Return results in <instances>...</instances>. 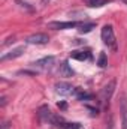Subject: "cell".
Instances as JSON below:
<instances>
[{"label":"cell","instance_id":"cell-1","mask_svg":"<svg viewBox=\"0 0 127 129\" xmlns=\"http://www.w3.org/2000/svg\"><path fill=\"white\" fill-rule=\"evenodd\" d=\"M102 41H103V44H106L109 48H112V50H117V41H115V33H114V27L111 26V24H106V26H103V29H102Z\"/></svg>","mask_w":127,"mask_h":129},{"label":"cell","instance_id":"cell-2","mask_svg":"<svg viewBox=\"0 0 127 129\" xmlns=\"http://www.w3.org/2000/svg\"><path fill=\"white\" fill-rule=\"evenodd\" d=\"M78 26H79V23H76V21H51V23H48V29H54V30H66V29H73Z\"/></svg>","mask_w":127,"mask_h":129},{"label":"cell","instance_id":"cell-16","mask_svg":"<svg viewBox=\"0 0 127 129\" xmlns=\"http://www.w3.org/2000/svg\"><path fill=\"white\" fill-rule=\"evenodd\" d=\"M106 129H114V120H112V116H109L108 122H106Z\"/></svg>","mask_w":127,"mask_h":129},{"label":"cell","instance_id":"cell-10","mask_svg":"<svg viewBox=\"0 0 127 129\" xmlns=\"http://www.w3.org/2000/svg\"><path fill=\"white\" fill-rule=\"evenodd\" d=\"M39 119L42 122H51V119H52L51 110L48 107H40V110H39Z\"/></svg>","mask_w":127,"mask_h":129},{"label":"cell","instance_id":"cell-5","mask_svg":"<svg viewBox=\"0 0 127 129\" xmlns=\"http://www.w3.org/2000/svg\"><path fill=\"white\" fill-rule=\"evenodd\" d=\"M26 42L30 44V45H45V44L49 42V38L45 33H34V35H30L26 39Z\"/></svg>","mask_w":127,"mask_h":129},{"label":"cell","instance_id":"cell-18","mask_svg":"<svg viewBox=\"0 0 127 129\" xmlns=\"http://www.w3.org/2000/svg\"><path fill=\"white\" fill-rule=\"evenodd\" d=\"M58 108H61V110H64V108H66V104H64V102H61V104L58 102Z\"/></svg>","mask_w":127,"mask_h":129},{"label":"cell","instance_id":"cell-4","mask_svg":"<svg viewBox=\"0 0 127 129\" xmlns=\"http://www.w3.org/2000/svg\"><path fill=\"white\" fill-rule=\"evenodd\" d=\"M54 87H55V92H57L58 95H61V96H70V95H73V93L76 92V89H75L72 84L64 83V81L57 83Z\"/></svg>","mask_w":127,"mask_h":129},{"label":"cell","instance_id":"cell-21","mask_svg":"<svg viewBox=\"0 0 127 129\" xmlns=\"http://www.w3.org/2000/svg\"><path fill=\"white\" fill-rule=\"evenodd\" d=\"M87 2H88V3H90V2H93V0H87Z\"/></svg>","mask_w":127,"mask_h":129},{"label":"cell","instance_id":"cell-13","mask_svg":"<svg viewBox=\"0 0 127 129\" xmlns=\"http://www.w3.org/2000/svg\"><path fill=\"white\" fill-rule=\"evenodd\" d=\"M97 64L100 66V68H105L106 64H108V57H106V54L102 51L100 54H99V59H97Z\"/></svg>","mask_w":127,"mask_h":129},{"label":"cell","instance_id":"cell-17","mask_svg":"<svg viewBox=\"0 0 127 129\" xmlns=\"http://www.w3.org/2000/svg\"><path fill=\"white\" fill-rule=\"evenodd\" d=\"M17 3H18V5H20L21 8H27V9H32V8H30V6L27 5V3H24V2H21V0H17Z\"/></svg>","mask_w":127,"mask_h":129},{"label":"cell","instance_id":"cell-15","mask_svg":"<svg viewBox=\"0 0 127 129\" xmlns=\"http://www.w3.org/2000/svg\"><path fill=\"white\" fill-rule=\"evenodd\" d=\"M66 129H81V125H79V123H69V122H67Z\"/></svg>","mask_w":127,"mask_h":129},{"label":"cell","instance_id":"cell-20","mask_svg":"<svg viewBox=\"0 0 127 129\" xmlns=\"http://www.w3.org/2000/svg\"><path fill=\"white\" fill-rule=\"evenodd\" d=\"M121 2H123V3H126V5H127V0H121Z\"/></svg>","mask_w":127,"mask_h":129},{"label":"cell","instance_id":"cell-14","mask_svg":"<svg viewBox=\"0 0 127 129\" xmlns=\"http://www.w3.org/2000/svg\"><path fill=\"white\" fill-rule=\"evenodd\" d=\"M111 0H93V2H90L88 3V6H91V8H100V6H103V5H108Z\"/></svg>","mask_w":127,"mask_h":129},{"label":"cell","instance_id":"cell-11","mask_svg":"<svg viewBox=\"0 0 127 129\" xmlns=\"http://www.w3.org/2000/svg\"><path fill=\"white\" fill-rule=\"evenodd\" d=\"M58 72H60V75H61V77H72V75L75 74V72H73V69L70 68V64L67 63V62H63V63L60 64Z\"/></svg>","mask_w":127,"mask_h":129},{"label":"cell","instance_id":"cell-7","mask_svg":"<svg viewBox=\"0 0 127 129\" xmlns=\"http://www.w3.org/2000/svg\"><path fill=\"white\" fill-rule=\"evenodd\" d=\"M120 111H121V128L127 129V98L126 96H121Z\"/></svg>","mask_w":127,"mask_h":129},{"label":"cell","instance_id":"cell-6","mask_svg":"<svg viewBox=\"0 0 127 129\" xmlns=\"http://www.w3.org/2000/svg\"><path fill=\"white\" fill-rule=\"evenodd\" d=\"M24 51H26V48H24V47H18V48H14V50H11L9 53L3 54V56L0 57V60H2V62H6V60H14V59H17V57L23 56V53H24Z\"/></svg>","mask_w":127,"mask_h":129},{"label":"cell","instance_id":"cell-8","mask_svg":"<svg viewBox=\"0 0 127 129\" xmlns=\"http://www.w3.org/2000/svg\"><path fill=\"white\" fill-rule=\"evenodd\" d=\"M54 56H48V57H43V59H39V60H36L33 66H36V68H39V69H48V68H51L52 63H54Z\"/></svg>","mask_w":127,"mask_h":129},{"label":"cell","instance_id":"cell-3","mask_svg":"<svg viewBox=\"0 0 127 129\" xmlns=\"http://www.w3.org/2000/svg\"><path fill=\"white\" fill-rule=\"evenodd\" d=\"M115 86H117V83H115V80H112V81H109V83L100 90V101H102L103 104L109 102V99H111L114 90H115Z\"/></svg>","mask_w":127,"mask_h":129},{"label":"cell","instance_id":"cell-19","mask_svg":"<svg viewBox=\"0 0 127 129\" xmlns=\"http://www.w3.org/2000/svg\"><path fill=\"white\" fill-rule=\"evenodd\" d=\"M49 2H51V0H42V5H48Z\"/></svg>","mask_w":127,"mask_h":129},{"label":"cell","instance_id":"cell-9","mask_svg":"<svg viewBox=\"0 0 127 129\" xmlns=\"http://www.w3.org/2000/svg\"><path fill=\"white\" fill-rule=\"evenodd\" d=\"M70 57L75 59V60H91V53L90 51H84V50H76V51H72L70 53Z\"/></svg>","mask_w":127,"mask_h":129},{"label":"cell","instance_id":"cell-12","mask_svg":"<svg viewBox=\"0 0 127 129\" xmlns=\"http://www.w3.org/2000/svg\"><path fill=\"white\" fill-rule=\"evenodd\" d=\"M96 27V23H81L78 26V32L79 33H90Z\"/></svg>","mask_w":127,"mask_h":129}]
</instances>
